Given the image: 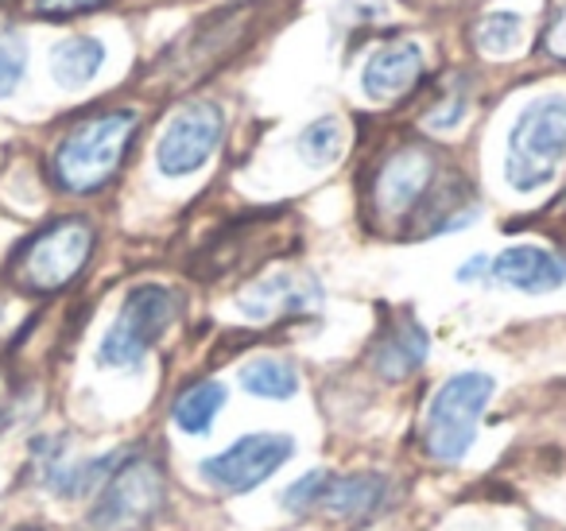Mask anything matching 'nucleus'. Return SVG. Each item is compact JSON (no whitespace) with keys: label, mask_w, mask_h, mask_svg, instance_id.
I'll list each match as a JSON object with an SVG mask.
<instances>
[{"label":"nucleus","mask_w":566,"mask_h":531,"mask_svg":"<svg viewBox=\"0 0 566 531\" xmlns=\"http://www.w3.org/2000/svg\"><path fill=\"white\" fill-rule=\"evenodd\" d=\"M323 481H326V469H311V473H303L295 485H287L280 497V504L287 508V512H307V508L318 504V492H323Z\"/></svg>","instance_id":"nucleus-23"},{"label":"nucleus","mask_w":566,"mask_h":531,"mask_svg":"<svg viewBox=\"0 0 566 531\" xmlns=\"http://www.w3.org/2000/svg\"><path fill=\"white\" fill-rule=\"evenodd\" d=\"M478 218V198L465 187L458 175L450 179H434V187L427 190V198L416 206V214L408 218L411 233L416 237H434V233H454V229H465Z\"/></svg>","instance_id":"nucleus-14"},{"label":"nucleus","mask_w":566,"mask_h":531,"mask_svg":"<svg viewBox=\"0 0 566 531\" xmlns=\"http://www.w3.org/2000/svg\"><path fill=\"white\" fill-rule=\"evenodd\" d=\"M489 264H493V260H489V257H473V260H465L462 272H458V280H462V283H470V280H485V275H489Z\"/></svg>","instance_id":"nucleus-27"},{"label":"nucleus","mask_w":566,"mask_h":531,"mask_svg":"<svg viewBox=\"0 0 566 531\" xmlns=\"http://www.w3.org/2000/svg\"><path fill=\"white\" fill-rule=\"evenodd\" d=\"M473 43L485 59H509L524 48V17L520 12H489L473 28Z\"/></svg>","instance_id":"nucleus-20"},{"label":"nucleus","mask_w":566,"mask_h":531,"mask_svg":"<svg viewBox=\"0 0 566 531\" xmlns=\"http://www.w3.org/2000/svg\"><path fill=\"white\" fill-rule=\"evenodd\" d=\"M24 531H40V528H24Z\"/></svg>","instance_id":"nucleus-28"},{"label":"nucleus","mask_w":566,"mask_h":531,"mask_svg":"<svg viewBox=\"0 0 566 531\" xmlns=\"http://www.w3.org/2000/svg\"><path fill=\"white\" fill-rule=\"evenodd\" d=\"M226 399H229L226 384H218V381L190 384V388L182 392V396L175 399V407H171L175 427H179L182 435H195V438L198 435H210L213 419H218V412L226 407Z\"/></svg>","instance_id":"nucleus-18"},{"label":"nucleus","mask_w":566,"mask_h":531,"mask_svg":"<svg viewBox=\"0 0 566 531\" xmlns=\"http://www.w3.org/2000/svg\"><path fill=\"white\" fill-rule=\"evenodd\" d=\"M427 330L416 319H400L380 334V342L373 345V368H377L385 381H403L416 368H423L427 361Z\"/></svg>","instance_id":"nucleus-16"},{"label":"nucleus","mask_w":566,"mask_h":531,"mask_svg":"<svg viewBox=\"0 0 566 531\" xmlns=\"http://www.w3.org/2000/svg\"><path fill=\"white\" fill-rule=\"evenodd\" d=\"M136 128H140L136 110H105L94 117H82L55 144V156H51V175H55L59 190L94 195L105 183H113V175L125 164Z\"/></svg>","instance_id":"nucleus-1"},{"label":"nucleus","mask_w":566,"mask_h":531,"mask_svg":"<svg viewBox=\"0 0 566 531\" xmlns=\"http://www.w3.org/2000/svg\"><path fill=\"white\" fill-rule=\"evenodd\" d=\"M489 275L524 295H547L566 283V260L539 244H512L489 264Z\"/></svg>","instance_id":"nucleus-12"},{"label":"nucleus","mask_w":566,"mask_h":531,"mask_svg":"<svg viewBox=\"0 0 566 531\" xmlns=\"http://www.w3.org/2000/svg\"><path fill=\"white\" fill-rule=\"evenodd\" d=\"M28 71V43L17 32H0V102L20 86Z\"/></svg>","instance_id":"nucleus-22"},{"label":"nucleus","mask_w":566,"mask_h":531,"mask_svg":"<svg viewBox=\"0 0 566 531\" xmlns=\"http://www.w3.org/2000/svg\"><path fill=\"white\" fill-rule=\"evenodd\" d=\"M182 311V299L164 283H140L125 295L117 322L102 337V365L109 368H133L144 361V353L175 326Z\"/></svg>","instance_id":"nucleus-5"},{"label":"nucleus","mask_w":566,"mask_h":531,"mask_svg":"<svg viewBox=\"0 0 566 531\" xmlns=\"http://www.w3.org/2000/svg\"><path fill=\"white\" fill-rule=\"evenodd\" d=\"M543 48H547L551 59H563L566 63V4L555 12V20H551L547 35H543Z\"/></svg>","instance_id":"nucleus-26"},{"label":"nucleus","mask_w":566,"mask_h":531,"mask_svg":"<svg viewBox=\"0 0 566 531\" xmlns=\"http://www.w3.org/2000/svg\"><path fill=\"white\" fill-rule=\"evenodd\" d=\"M292 458H295V438L292 435L260 430V435H241L221 454L206 458L202 466H198V473H202L206 485H213L218 492L241 497V492H252L256 485H264L275 469L287 466Z\"/></svg>","instance_id":"nucleus-9"},{"label":"nucleus","mask_w":566,"mask_h":531,"mask_svg":"<svg viewBox=\"0 0 566 531\" xmlns=\"http://www.w3.org/2000/svg\"><path fill=\"white\" fill-rule=\"evenodd\" d=\"M439 179V159L423 144H403L380 164L373 179V206L385 221L411 218L416 206L427 198V190Z\"/></svg>","instance_id":"nucleus-10"},{"label":"nucleus","mask_w":566,"mask_h":531,"mask_svg":"<svg viewBox=\"0 0 566 531\" xmlns=\"http://www.w3.org/2000/svg\"><path fill=\"white\" fill-rule=\"evenodd\" d=\"M496 392V381L489 373H458L431 396L423 415V450L442 466H454L470 454L478 438L481 415Z\"/></svg>","instance_id":"nucleus-4"},{"label":"nucleus","mask_w":566,"mask_h":531,"mask_svg":"<svg viewBox=\"0 0 566 531\" xmlns=\"http://www.w3.org/2000/svg\"><path fill=\"white\" fill-rule=\"evenodd\" d=\"M221 133H226V113L213 102H187L182 110H175L156 144L159 175L187 179V175L202 171L213 152L221 148Z\"/></svg>","instance_id":"nucleus-8"},{"label":"nucleus","mask_w":566,"mask_h":531,"mask_svg":"<svg viewBox=\"0 0 566 531\" xmlns=\"http://www.w3.org/2000/svg\"><path fill=\"white\" fill-rule=\"evenodd\" d=\"M252 17H256V4L244 0V4H233V9H221V12H213V17L198 20V24L175 43L171 55L164 59V71H167V79H171V86H190V82L218 71V66L249 40Z\"/></svg>","instance_id":"nucleus-7"},{"label":"nucleus","mask_w":566,"mask_h":531,"mask_svg":"<svg viewBox=\"0 0 566 531\" xmlns=\"http://www.w3.org/2000/svg\"><path fill=\"white\" fill-rule=\"evenodd\" d=\"M465 110H470V97H465V94H450V97H442V102L434 105L431 113H427L423 125L431 128V133H450V128H458L465 121Z\"/></svg>","instance_id":"nucleus-24"},{"label":"nucleus","mask_w":566,"mask_h":531,"mask_svg":"<svg viewBox=\"0 0 566 531\" xmlns=\"http://www.w3.org/2000/svg\"><path fill=\"white\" fill-rule=\"evenodd\" d=\"M167 504V477L156 458H128L90 508V531H144Z\"/></svg>","instance_id":"nucleus-6"},{"label":"nucleus","mask_w":566,"mask_h":531,"mask_svg":"<svg viewBox=\"0 0 566 531\" xmlns=\"http://www.w3.org/2000/svg\"><path fill=\"white\" fill-rule=\"evenodd\" d=\"M419 79H423V48L411 40L385 43L380 51H373L361 71V86L373 102H396L408 90H416Z\"/></svg>","instance_id":"nucleus-13"},{"label":"nucleus","mask_w":566,"mask_h":531,"mask_svg":"<svg viewBox=\"0 0 566 531\" xmlns=\"http://www.w3.org/2000/svg\"><path fill=\"white\" fill-rule=\"evenodd\" d=\"M295 148H300V156L307 159L311 167H331V164H338L342 152H346V128H342L338 117H318L303 128Z\"/></svg>","instance_id":"nucleus-21"},{"label":"nucleus","mask_w":566,"mask_h":531,"mask_svg":"<svg viewBox=\"0 0 566 531\" xmlns=\"http://www.w3.org/2000/svg\"><path fill=\"white\" fill-rule=\"evenodd\" d=\"M241 388L260 399H292L300 392V368L283 357H256L241 368Z\"/></svg>","instance_id":"nucleus-19"},{"label":"nucleus","mask_w":566,"mask_h":531,"mask_svg":"<svg viewBox=\"0 0 566 531\" xmlns=\"http://www.w3.org/2000/svg\"><path fill=\"white\" fill-rule=\"evenodd\" d=\"M318 303H323L318 280L307 272H292V268L260 275L256 283H249V288L237 295L241 314L252 322H272V319H283V314H311Z\"/></svg>","instance_id":"nucleus-11"},{"label":"nucleus","mask_w":566,"mask_h":531,"mask_svg":"<svg viewBox=\"0 0 566 531\" xmlns=\"http://www.w3.org/2000/svg\"><path fill=\"white\" fill-rule=\"evenodd\" d=\"M94 226L86 218L51 221L48 229L28 237L9 272L17 288L32 291V295H55L82 275V268L94 257Z\"/></svg>","instance_id":"nucleus-3"},{"label":"nucleus","mask_w":566,"mask_h":531,"mask_svg":"<svg viewBox=\"0 0 566 531\" xmlns=\"http://www.w3.org/2000/svg\"><path fill=\"white\" fill-rule=\"evenodd\" d=\"M392 500V481L380 473H326L323 492H318V504L323 512L338 516V520H365V516H377Z\"/></svg>","instance_id":"nucleus-15"},{"label":"nucleus","mask_w":566,"mask_h":531,"mask_svg":"<svg viewBox=\"0 0 566 531\" xmlns=\"http://www.w3.org/2000/svg\"><path fill=\"white\" fill-rule=\"evenodd\" d=\"M105 4V0H35V12L48 20H66V17H78V12H90Z\"/></svg>","instance_id":"nucleus-25"},{"label":"nucleus","mask_w":566,"mask_h":531,"mask_svg":"<svg viewBox=\"0 0 566 531\" xmlns=\"http://www.w3.org/2000/svg\"><path fill=\"white\" fill-rule=\"evenodd\" d=\"M566 159V97L547 94L520 110L504 148V179L516 195H535Z\"/></svg>","instance_id":"nucleus-2"},{"label":"nucleus","mask_w":566,"mask_h":531,"mask_svg":"<svg viewBox=\"0 0 566 531\" xmlns=\"http://www.w3.org/2000/svg\"><path fill=\"white\" fill-rule=\"evenodd\" d=\"M105 63V43L94 35H71L51 51V74L63 90H78L102 71Z\"/></svg>","instance_id":"nucleus-17"}]
</instances>
